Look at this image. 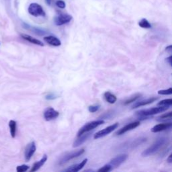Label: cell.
<instances>
[{"label":"cell","instance_id":"1f68e13d","mask_svg":"<svg viewBox=\"0 0 172 172\" xmlns=\"http://www.w3.org/2000/svg\"><path fill=\"white\" fill-rule=\"evenodd\" d=\"M171 59H172L171 56H170V57L166 59V61H167V62L169 63V65H170V66H171Z\"/></svg>","mask_w":172,"mask_h":172},{"label":"cell","instance_id":"8fae6325","mask_svg":"<svg viewBox=\"0 0 172 172\" xmlns=\"http://www.w3.org/2000/svg\"><path fill=\"white\" fill-rule=\"evenodd\" d=\"M59 115V112L53 108H48L44 112V118L47 121L55 119Z\"/></svg>","mask_w":172,"mask_h":172},{"label":"cell","instance_id":"30bf717a","mask_svg":"<svg viewBox=\"0 0 172 172\" xmlns=\"http://www.w3.org/2000/svg\"><path fill=\"white\" fill-rule=\"evenodd\" d=\"M140 125V122L139 121H135L133 122H131L128 124V125H125V126H123L122 128H121L120 129L118 130L116 132L117 135H122L123 134H125V132H128L129 131H131L132 129H134L135 128L138 127Z\"/></svg>","mask_w":172,"mask_h":172},{"label":"cell","instance_id":"ba28073f","mask_svg":"<svg viewBox=\"0 0 172 172\" xmlns=\"http://www.w3.org/2000/svg\"><path fill=\"white\" fill-rule=\"evenodd\" d=\"M72 16L69 14H61L57 16L54 19L55 24L57 26H62L65 24L69 23L72 20Z\"/></svg>","mask_w":172,"mask_h":172},{"label":"cell","instance_id":"3957f363","mask_svg":"<svg viewBox=\"0 0 172 172\" xmlns=\"http://www.w3.org/2000/svg\"><path fill=\"white\" fill-rule=\"evenodd\" d=\"M104 123V120H98L92 121V122H89L88 123L86 124L85 125L83 126L79 130L78 133H77V137L80 136V135L85 133V132H87L90 131H92V130L98 127V126L102 125V124Z\"/></svg>","mask_w":172,"mask_h":172},{"label":"cell","instance_id":"ac0fdd59","mask_svg":"<svg viewBox=\"0 0 172 172\" xmlns=\"http://www.w3.org/2000/svg\"><path fill=\"white\" fill-rule=\"evenodd\" d=\"M47 160V155H44L43 157H42V159L40 161H38L34 163V165L32 166V169H31L30 171L32 172V171H36L38 170L39 169H40L42 166H43L44 163H46Z\"/></svg>","mask_w":172,"mask_h":172},{"label":"cell","instance_id":"d6986e66","mask_svg":"<svg viewBox=\"0 0 172 172\" xmlns=\"http://www.w3.org/2000/svg\"><path fill=\"white\" fill-rule=\"evenodd\" d=\"M104 98H105L106 100L108 101V103L111 104H114L117 100V98L116 97V95L111 94V93L109 92H106L104 93Z\"/></svg>","mask_w":172,"mask_h":172},{"label":"cell","instance_id":"d4e9b609","mask_svg":"<svg viewBox=\"0 0 172 172\" xmlns=\"http://www.w3.org/2000/svg\"><path fill=\"white\" fill-rule=\"evenodd\" d=\"M172 104V100L171 99H166L163 100L158 103L159 106H171Z\"/></svg>","mask_w":172,"mask_h":172},{"label":"cell","instance_id":"d6a6232c","mask_svg":"<svg viewBox=\"0 0 172 172\" xmlns=\"http://www.w3.org/2000/svg\"><path fill=\"white\" fill-rule=\"evenodd\" d=\"M166 50H167V51L170 53H171V51H172V46L171 45H170V46L166 47Z\"/></svg>","mask_w":172,"mask_h":172},{"label":"cell","instance_id":"9a60e30c","mask_svg":"<svg viewBox=\"0 0 172 172\" xmlns=\"http://www.w3.org/2000/svg\"><path fill=\"white\" fill-rule=\"evenodd\" d=\"M90 134H91V133H87V132H85V133H83L80 135V136H79L77 139L75 140L74 143L73 144V147H77V146L82 145V144L88 139L89 137L90 136Z\"/></svg>","mask_w":172,"mask_h":172},{"label":"cell","instance_id":"7c38bea8","mask_svg":"<svg viewBox=\"0 0 172 172\" xmlns=\"http://www.w3.org/2000/svg\"><path fill=\"white\" fill-rule=\"evenodd\" d=\"M172 126L171 122H167V123H161V124H159V125H157L155 126H153V128H151V132H161L165 131V130H167L170 128Z\"/></svg>","mask_w":172,"mask_h":172},{"label":"cell","instance_id":"e0dca14e","mask_svg":"<svg viewBox=\"0 0 172 172\" xmlns=\"http://www.w3.org/2000/svg\"><path fill=\"white\" fill-rule=\"evenodd\" d=\"M21 36L22 38L27 41L28 42H29V43H32L34 44H36V45H39V46H41V47L44 46V44L42 43L41 41H39L38 40V39H36L35 38H33L32 36H31L30 35H25V34H22Z\"/></svg>","mask_w":172,"mask_h":172},{"label":"cell","instance_id":"5b68a950","mask_svg":"<svg viewBox=\"0 0 172 172\" xmlns=\"http://www.w3.org/2000/svg\"><path fill=\"white\" fill-rule=\"evenodd\" d=\"M29 12L30 15L35 17L45 16V12L41 5L32 3L29 7Z\"/></svg>","mask_w":172,"mask_h":172},{"label":"cell","instance_id":"e575fe53","mask_svg":"<svg viewBox=\"0 0 172 172\" xmlns=\"http://www.w3.org/2000/svg\"><path fill=\"white\" fill-rule=\"evenodd\" d=\"M51 1L52 0H45V2H46L47 5H50V4H51Z\"/></svg>","mask_w":172,"mask_h":172},{"label":"cell","instance_id":"ffe728a7","mask_svg":"<svg viewBox=\"0 0 172 172\" xmlns=\"http://www.w3.org/2000/svg\"><path fill=\"white\" fill-rule=\"evenodd\" d=\"M24 27L25 28V29L30 30L31 31H32L34 33H35V34H36V35H44V34L46 33L44 30H43L42 29H38V28H36V27L30 26L29 24H24Z\"/></svg>","mask_w":172,"mask_h":172},{"label":"cell","instance_id":"8992f818","mask_svg":"<svg viewBox=\"0 0 172 172\" xmlns=\"http://www.w3.org/2000/svg\"><path fill=\"white\" fill-rule=\"evenodd\" d=\"M118 126V123H114L113 125H112L110 126H108V127L105 128L103 130H101V131H98V132H96L94 134V138L95 139H100V138L101 137H104L106 136V135H108V134L111 133L112 131H114L115 129H116Z\"/></svg>","mask_w":172,"mask_h":172},{"label":"cell","instance_id":"5bb4252c","mask_svg":"<svg viewBox=\"0 0 172 172\" xmlns=\"http://www.w3.org/2000/svg\"><path fill=\"white\" fill-rule=\"evenodd\" d=\"M87 162V159H83L81 163H78V164H76L74 165H72L71 167H69L67 170H64V171H68V172H77L80 170H81L84 166L86 165V164Z\"/></svg>","mask_w":172,"mask_h":172},{"label":"cell","instance_id":"4fadbf2b","mask_svg":"<svg viewBox=\"0 0 172 172\" xmlns=\"http://www.w3.org/2000/svg\"><path fill=\"white\" fill-rule=\"evenodd\" d=\"M44 41L50 45L54 47H59L61 45V42L59 38L53 36H48L44 37Z\"/></svg>","mask_w":172,"mask_h":172},{"label":"cell","instance_id":"9c48e42d","mask_svg":"<svg viewBox=\"0 0 172 172\" xmlns=\"http://www.w3.org/2000/svg\"><path fill=\"white\" fill-rule=\"evenodd\" d=\"M36 150V146L35 142H31L26 146L24 152V157L25 160H26V161H29L31 158L33 156V155L35 154Z\"/></svg>","mask_w":172,"mask_h":172},{"label":"cell","instance_id":"52a82bcc","mask_svg":"<svg viewBox=\"0 0 172 172\" xmlns=\"http://www.w3.org/2000/svg\"><path fill=\"white\" fill-rule=\"evenodd\" d=\"M127 158H128V155L121 154L113 158V159L108 163V164L111 166L112 170H113L114 168L119 167L122 163L125 161Z\"/></svg>","mask_w":172,"mask_h":172},{"label":"cell","instance_id":"cb8c5ba5","mask_svg":"<svg viewBox=\"0 0 172 172\" xmlns=\"http://www.w3.org/2000/svg\"><path fill=\"white\" fill-rule=\"evenodd\" d=\"M172 116V112H169L167 113H165L162 115H161L160 116L158 117L157 120H167V119H171Z\"/></svg>","mask_w":172,"mask_h":172},{"label":"cell","instance_id":"484cf974","mask_svg":"<svg viewBox=\"0 0 172 172\" xmlns=\"http://www.w3.org/2000/svg\"><path fill=\"white\" fill-rule=\"evenodd\" d=\"M112 170V167L108 163V164L105 165L104 166H103L102 167H101L100 169H99V170H98V171L99 172H108V171H110Z\"/></svg>","mask_w":172,"mask_h":172},{"label":"cell","instance_id":"f1b7e54d","mask_svg":"<svg viewBox=\"0 0 172 172\" xmlns=\"http://www.w3.org/2000/svg\"><path fill=\"white\" fill-rule=\"evenodd\" d=\"M56 5L59 8H61V9H64L66 7L65 2H63V0H58V1L56 2Z\"/></svg>","mask_w":172,"mask_h":172},{"label":"cell","instance_id":"603a6c76","mask_svg":"<svg viewBox=\"0 0 172 172\" xmlns=\"http://www.w3.org/2000/svg\"><path fill=\"white\" fill-rule=\"evenodd\" d=\"M141 96V94H135L133 96H132L129 98L128 100H126L125 102V105H128V104H131L132 102H134L135 101H136L137 99H139V98Z\"/></svg>","mask_w":172,"mask_h":172},{"label":"cell","instance_id":"4316f807","mask_svg":"<svg viewBox=\"0 0 172 172\" xmlns=\"http://www.w3.org/2000/svg\"><path fill=\"white\" fill-rule=\"evenodd\" d=\"M172 94V89L169 88L167 89H162V90H159L158 91V94L159 95H171Z\"/></svg>","mask_w":172,"mask_h":172},{"label":"cell","instance_id":"7402d4cb","mask_svg":"<svg viewBox=\"0 0 172 172\" xmlns=\"http://www.w3.org/2000/svg\"><path fill=\"white\" fill-rule=\"evenodd\" d=\"M139 25L140 27L143 28V29H151V24L149 23L147 20L145 18H143L139 22Z\"/></svg>","mask_w":172,"mask_h":172},{"label":"cell","instance_id":"836d02e7","mask_svg":"<svg viewBox=\"0 0 172 172\" xmlns=\"http://www.w3.org/2000/svg\"><path fill=\"white\" fill-rule=\"evenodd\" d=\"M167 161L169 163H172V155L171 154H170V155H169L168 158L167 159Z\"/></svg>","mask_w":172,"mask_h":172},{"label":"cell","instance_id":"2e32d148","mask_svg":"<svg viewBox=\"0 0 172 172\" xmlns=\"http://www.w3.org/2000/svg\"><path fill=\"white\" fill-rule=\"evenodd\" d=\"M157 100V98H148V99L145 100H142L140 101H138V102H135V104L132 106V108H139V107H141L143 106H146L148 105V104H150L151 103L154 102L155 101Z\"/></svg>","mask_w":172,"mask_h":172},{"label":"cell","instance_id":"277c9868","mask_svg":"<svg viewBox=\"0 0 172 172\" xmlns=\"http://www.w3.org/2000/svg\"><path fill=\"white\" fill-rule=\"evenodd\" d=\"M84 152H85V149H80V150L73 151V152H71V153H68L65 154L64 156L61 157V159H60V161H59V165H63L65 164V163L69 162L70 160L81 156V155L84 153Z\"/></svg>","mask_w":172,"mask_h":172},{"label":"cell","instance_id":"4dcf8cb0","mask_svg":"<svg viewBox=\"0 0 172 172\" xmlns=\"http://www.w3.org/2000/svg\"><path fill=\"white\" fill-rule=\"evenodd\" d=\"M55 95L53 94H49V95H47V96L46 97V99L47 100H53V99H55Z\"/></svg>","mask_w":172,"mask_h":172},{"label":"cell","instance_id":"44dd1931","mask_svg":"<svg viewBox=\"0 0 172 172\" xmlns=\"http://www.w3.org/2000/svg\"><path fill=\"white\" fill-rule=\"evenodd\" d=\"M9 127L10 131V134L12 138H15L16 134V128L17 123L15 120H10L9 122Z\"/></svg>","mask_w":172,"mask_h":172},{"label":"cell","instance_id":"83f0119b","mask_svg":"<svg viewBox=\"0 0 172 172\" xmlns=\"http://www.w3.org/2000/svg\"><path fill=\"white\" fill-rule=\"evenodd\" d=\"M29 169V166L26 165H19L16 167V171L18 172H24L26 171Z\"/></svg>","mask_w":172,"mask_h":172},{"label":"cell","instance_id":"6da1fadb","mask_svg":"<svg viewBox=\"0 0 172 172\" xmlns=\"http://www.w3.org/2000/svg\"><path fill=\"white\" fill-rule=\"evenodd\" d=\"M167 141V139L164 137H161L157 139L156 141L151 146H149L148 149L144 151L142 153V156L148 157L151 155L155 153L159 149L164 145V144Z\"/></svg>","mask_w":172,"mask_h":172},{"label":"cell","instance_id":"f546056e","mask_svg":"<svg viewBox=\"0 0 172 172\" xmlns=\"http://www.w3.org/2000/svg\"><path fill=\"white\" fill-rule=\"evenodd\" d=\"M100 108V106H89L88 110L90 112H92V113H94V112H97L98 110Z\"/></svg>","mask_w":172,"mask_h":172},{"label":"cell","instance_id":"7a4b0ae2","mask_svg":"<svg viewBox=\"0 0 172 172\" xmlns=\"http://www.w3.org/2000/svg\"><path fill=\"white\" fill-rule=\"evenodd\" d=\"M168 108H169L167 106H160L159 107H156V108L142 110L137 112L136 114L137 115L139 116V117H146V116H149L161 113V112L167 110Z\"/></svg>","mask_w":172,"mask_h":172}]
</instances>
